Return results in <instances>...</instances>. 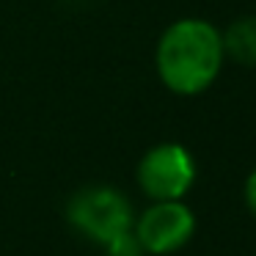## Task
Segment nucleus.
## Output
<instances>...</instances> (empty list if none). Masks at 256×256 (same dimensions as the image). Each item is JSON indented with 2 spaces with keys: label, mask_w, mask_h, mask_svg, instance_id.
I'll return each mask as SVG.
<instances>
[{
  "label": "nucleus",
  "mask_w": 256,
  "mask_h": 256,
  "mask_svg": "<svg viewBox=\"0 0 256 256\" xmlns=\"http://www.w3.org/2000/svg\"><path fill=\"white\" fill-rule=\"evenodd\" d=\"M220 30L201 17H182L160 34L154 69L160 83L176 96H198L223 69Z\"/></svg>",
  "instance_id": "nucleus-1"
},
{
  "label": "nucleus",
  "mask_w": 256,
  "mask_h": 256,
  "mask_svg": "<svg viewBox=\"0 0 256 256\" xmlns=\"http://www.w3.org/2000/svg\"><path fill=\"white\" fill-rule=\"evenodd\" d=\"M66 220L100 245H108L135 226L130 198L108 184H91L78 190L66 204Z\"/></svg>",
  "instance_id": "nucleus-2"
},
{
  "label": "nucleus",
  "mask_w": 256,
  "mask_h": 256,
  "mask_svg": "<svg viewBox=\"0 0 256 256\" xmlns=\"http://www.w3.org/2000/svg\"><path fill=\"white\" fill-rule=\"evenodd\" d=\"M193 182L196 160L182 144H157L138 162V184L154 201H182Z\"/></svg>",
  "instance_id": "nucleus-3"
},
{
  "label": "nucleus",
  "mask_w": 256,
  "mask_h": 256,
  "mask_svg": "<svg viewBox=\"0 0 256 256\" xmlns=\"http://www.w3.org/2000/svg\"><path fill=\"white\" fill-rule=\"evenodd\" d=\"M146 254L166 256L190 242L196 234V215L182 201H154L132 226Z\"/></svg>",
  "instance_id": "nucleus-4"
},
{
  "label": "nucleus",
  "mask_w": 256,
  "mask_h": 256,
  "mask_svg": "<svg viewBox=\"0 0 256 256\" xmlns=\"http://www.w3.org/2000/svg\"><path fill=\"white\" fill-rule=\"evenodd\" d=\"M223 56L240 66H256V14L240 17L220 34Z\"/></svg>",
  "instance_id": "nucleus-5"
},
{
  "label": "nucleus",
  "mask_w": 256,
  "mask_h": 256,
  "mask_svg": "<svg viewBox=\"0 0 256 256\" xmlns=\"http://www.w3.org/2000/svg\"><path fill=\"white\" fill-rule=\"evenodd\" d=\"M105 248H108V256H144L146 254V250L140 248V242H138V237H135L132 228L124 232V234H118L116 240H110Z\"/></svg>",
  "instance_id": "nucleus-6"
},
{
  "label": "nucleus",
  "mask_w": 256,
  "mask_h": 256,
  "mask_svg": "<svg viewBox=\"0 0 256 256\" xmlns=\"http://www.w3.org/2000/svg\"><path fill=\"white\" fill-rule=\"evenodd\" d=\"M242 198H245V206H248V212L256 218V168L248 174V179H245V190H242Z\"/></svg>",
  "instance_id": "nucleus-7"
}]
</instances>
